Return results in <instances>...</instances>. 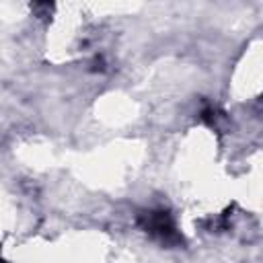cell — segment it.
<instances>
[{
    "label": "cell",
    "mask_w": 263,
    "mask_h": 263,
    "mask_svg": "<svg viewBox=\"0 0 263 263\" xmlns=\"http://www.w3.org/2000/svg\"><path fill=\"white\" fill-rule=\"evenodd\" d=\"M144 228L150 234L158 236L162 242H177L179 240L175 226H173V220L164 212H148L144 218Z\"/></svg>",
    "instance_id": "cell-1"
}]
</instances>
